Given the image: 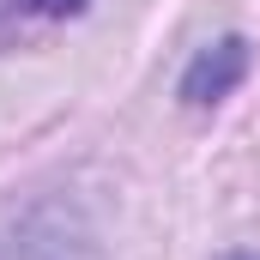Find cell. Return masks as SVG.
<instances>
[{
  "instance_id": "cell-1",
  "label": "cell",
  "mask_w": 260,
  "mask_h": 260,
  "mask_svg": "<svg viewBox=\"0 0 260 260\" xmlns=\"http://www.w3.org/2000/svg\"><path fill=\"white\" fill-rule=\"evenodd\" d=\"M242 79H248V37H218V43H206L194 61H188V73H182V103L188 109H212Z\"/></svg>"
},
{
  "instance_id": "cell-2",
  "label": "cell",
  "mask_w": 260,
  "mask_h": 260,
  "mask_svg": "<svg viewBox=\"0 0 260 260\" xmlns=\"http://www.w3.org/2000/svg\"><path fill=\"white\" fill-rule=\"evenodd\" d=\"M91 0H12L18 18H79Z\"/></svg>"
}]
</instances>
